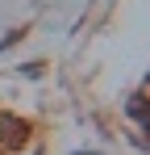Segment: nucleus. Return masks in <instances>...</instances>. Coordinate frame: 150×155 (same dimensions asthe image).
Masks as SVG:
<instances>
[{
  "label": "nucleus",
  "mask_w": 150,
  "mask_h": 155,
  "mask_svg": "<svg viewBox=\"0 0 150 155\" xmlns=\"http://www.w3.org/2000/svg\"><path fill=\"white\" fill-rule=\"evenodd\" d=\"M0 130H4V138H13V143L25 138V126L17 122V117H8V113H0Z\"/></svg>",
  "instance_id": "nucleus-1"
}]
</instances>
